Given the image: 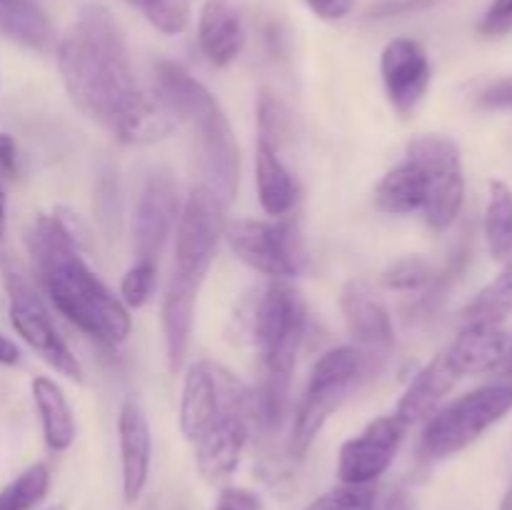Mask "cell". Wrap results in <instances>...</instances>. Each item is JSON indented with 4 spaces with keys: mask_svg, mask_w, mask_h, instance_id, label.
Segmentation results:
<instances>
[{
    "mask_svg": "<svg viewBox=\"0 0 512 510\" xmlns=\"http://www.w3.org/2000/svg\"><path fill=\"white\" fill-rule=\"evenodd\" d=\"M58 68L70 100L120 143L148 145L173 130V113L138 80L123 30L103 5L80 8L58 43Z\"/></svg>",
    "mask_w": 512,
    "mask_h": 510,
    "instance_id": "cell-1",
    "label": "cell"
},
{
    "mask_svg": "<svg viewBox=\"0 0 512 510\" xmlns=\"http://www.w3.org/2000/svg\"><path fill=\"white\" fill-rule=\"evenodd\" d=\"M308 308L300 290L285 278H270L230 315L228 335L250 343L260 360L258 388L250 390V420L273 433L290 403V380L303 343Z\"/></svg>",
    "mask_w": 512,
    "mask_h": 510,
    "instance_id": "cell-2",
    "label": "cell"
},
{
    "mask_svg": "<svg viewBox=\"0 0 512 510\" xmlns=\"http://www.w3.org/2000/svg\"><path fill=\"white\" fill-rule=\"evenodd\" d=\"M25 245L45 295L70 323L105 345L128 338L133 328L128 308L90 270L55 215H38L25 230Z\"/></svg>",
    "mask_w": 512,
    "mask_h": 510,
    "instance_id": "cell-3",
    "label": "cell"
},
{
    "mask_svg": "<svg viewBox=\"0 0 512 510\" xmlns=\"http://www.w3.org/2000/svg\"><path fill=\"white\" fill-rule=\"evenodd\" d=\"M155 83L173 118L183 120L198 143L205 185L230 205L238 193L240 150L228 115L215 95L178 63L160 60L155 68Z\"/></svg>",
    "mask_w": 512,
    "mask_h": 510,
    "instance_id": "cell-4",
    "label": "cell"
},
{
    "mask_svg": "<svg viewBox=\"0 0 512 510\" xmlns=\"http://www.w3.org/2000/svg\"><path fill=\"white\" fill-rule=\"evenodd\" d=\"M385 355L388 353H375L360 345H343V348L328 350L315 363L303 400L295 410L293 435H290L293 458H305L330 415L355 388H360L365 380L373 378L383 368Z\"/></svg>",
    "mask_w": 512,
    "mask_h": 510,
    "instance_id": "cell-5",
    "label": "cell"
},
{
    "mask_svg": "<svg viewBox=\"0 0 512 510\" xmlns=\"http://www.w3.org/2000/svg\"><path fill=\"white\" fill-rule=\"evenodd\" d=\"M512 410V390L490 383L460 395L458 400L438 408L428 420L420 438V455L425 460H445L460 453Z\"/></svg>",
    "mask_w": 512,
    "mask_h": 510,
    "instance_id": "cell-6",
    "label": "cell"
},
{
    "mask_svg": "<svg viewBox=\"0 0 512 510\" xmlns=\"http://www.w3.org/2000/svg\"><path fill=\"white\" fill-rule=\"evenodd\" d=\"M225 213L228 203L213 188L205 183L193 188L175 225V263L170 280L193 288L203 285L218 253L220 238H225Z\"/></svg>",
    "mask_w": 512,
    "mask_h": 510,
    "instance_id": "cell-7",
    "label": "cell"
},
{
    "mask_svg": "<svg viewBox=\"0 0 512 510\" xmlns=\"http://www.w3.org/2000/svg\"><path fill=\"white\" fill-rule=\"evenodd\" d=\"M230 250L268 278H295L308 268V250L293 220H235L225 225Z\"/></svg>",
    "mask_w": 512,
    "mask_h": 510,
    "instance_id": "cell-8",
    "label": "cell"
},
{
    "mask_svg": "<svg viewBox=\"0 0 512 510\" xmlns=\"http://www.w3.org/2000/svg\"><path fill=\"white\" fill-rule=\"evenodd\" d=\"M408 158L423 165L428 173L425 223L435 233H445L458 220L465 200V175L458 145L445 135H415L408 143Z\"/></svg>",
    "mask_w": 512,
    "mask_h": 510,
    "instance_id": "cell-9",
    "label": "cell"
},
{
    "mask_svg": "<svg viewBox=\"0 0 512 510\" xmlns=\"http://www.w3.org/2000/svg\"><path fill=\"white\" fill-rule=\"evenodd\" d=\"M228 410L250 413V388L223 365L210 360L195 363L185 375L180 398V428L185 438L190 443L198 440Z\"/></svg>",
    "mask_w": 512,
    "mask_h": 510,
    "instance_id": "cell-10",
    "label": "cell"
},
{
    "mask_svg": "<svg viewBox=\"0 0 512 510\" xmlns=\"http://www.w3.org/2000/svg\"><path fill=\"white\" fill-rule=\"evenodd\" d=\"M5 290H8V313L10 323H13L15 333L50 365L58 370L60 375L70 380L83 383V368H80L78 358L70 353L65 340L60 338L58 328H55L53 318H50L48 308H45L43 298L38 290L18 273L5 275Z\"/></svg>",
    "mask_w": 512,
    "mask_h": 510,
    "instance_id": "cell-11",
    "label": "cell"
},
{
    "mask_svg": "<svg viewBox=\"0 0 512 510\" xmlns=\"http://www.w3.org/2000/svg\"><path fill=\"white\" fill-rule=\"evenodd\" d=\"M408 425L398 415H383L365 425V430L355 438L345 440L338 455V478L340 483L370 485L390 468L398 455Z\"/></svg>",
    "mask_w": 512,
    "mask_h": 510,
    "instance_id": "cell-12",
    "label": "cell"
},
{
    "mask_svg": "<svg viewBox=\"0 0 512 510\" xmlns=\"http://www.w3.org/2000/svg\"><path fill=\"white\" fill-rule=\"evenodd\" d=\"M178 185L168 173H153L140 190L133 220V243L138 260L158 263L165 243L178 225Z\"/></svg>",
    "mask_w": 512,
    "mask_h": 510,
    "instance_id": "cell-13",
    "label": "cell"
},
{
    "mask_svg": "<svg viewBox=\"0 0 512 510\" xmlns=\"http://www.w3.org/2000/svg\"><path fill=\"white\" fill-rule=\"evenodd\" d=\"M380 73L390 105L403 118L423 103L433 80L428 53L418 40L410 38H395L385 45L380 55Z\"/></svg>",
    "mask_w": 512,
    "mask_h": 510,
    "instance_id": "cell-14",
    "label": "cell"
},
{
    "mask_svg": "<svg viewBox=\"0 0 512 510\" xmlns=\"http://www.w3.org/2000/svg\"><path fill=\"white\" fill-rule=\"evenodd\" d=\"M250 413L248 410H228L220 415L195 443V460L198 470L210 483L230 478L235 473L250 438Z\"/></svg>",
    "mask_w": 512,
    "mask_h": 510,
    "instance_id": "cell-15",
    "label": "cell"
},
{
    "mask_svg": "<svg viewBox=\"0 0 512 510\" xmlns=\"http://www.w3.org/2000/svg\"><path fill=\"white\" fill-rule=\"evenodd\" d=\"M340 310L345 325L360 348L388 353L395 343L393 318L388 305L365 280H348L340 293Z\"/></svg>",
    "mask_w": 512,
    "mask_h": 510,
    "instance_id": "cell-16",
    "label": "cell"
},
{
    "mask_svg": "<svg viewBox=\"0 0 512 510\" xmlns=\"http://www.w3.org/2000/svg\"><path fill=\"white\" fill-rule=\"evenodd\" d=\"M118 440L125 503H135L148 485L150 460H153V435H150L148 415L135 395H128L120 405Z\"/></svg>",
    "mask_w": 512,
    "mask_h": 510,
    "instance_id": "cell-17",
    "label": "cell"
},
{
    "mask_svg": "<svg viewBox=\"0 0 512 510\" xmlns=\"http://www.w3.org/2000/svg\"><path fill=\"white\" fill-rule=\"evenodd\" d=\"M512 335L498 320H465L445 358L458 375L493 373L510 355Z\"/></svg>",
    "mask_w": 512,
    "mask_h": 510,
    "instance_id": "cell-18",
    "label": "cell"
},
{
    "mask_svg": "<svg viewBox=\"0 0 512 510\" xmlns=\"http://www.w3.org/2000/svg\"><path fill=\"white\" fill-rule=\"evenodd\" d=\"M200 50L215 68H225L245 45V25L233 0H205L198 23Z\"/></svg>",
    "mask_w": 512,
    "mask_h": 510,
    "instance_id": "cell-19",
    "label": "cell"
},
{
    "mask_svg": "<svg viewBox=\"0 0 512 510\" xmlns=\"http://www.w3.org/2000/svg\"><path fill=\"white\" fill-rule=\"evenodd\" d=\"M460 375L455 373L453 365L448 363L445 353L435 355L413 380H410L408 390L400 398L395 415L403 420L408 428L418 423H428L433 418L435 410L440 408V403L445 400V395L455 388Z\"/></svg>",
    "mask_w": 512,
    "mask_h": 510,
    "instance_id": "cell-20",
    "label": "cell"
},
{
    "mask_svg": "<svg viewBox=\"0 0 512 510\" xmlns=\"http://www.w3.org/2000/svg\"><path fill=\"white\" fill-rule=\"evenodd\" d=\"M198 288L173 283L168 280V288L163 295V340H165V358H168L170 373H180L185 365L190 348V335H193L195 305H198Z\"/></svg>",
    "mask_w": 512,
    "mask_h": 510,
    "instance_id": "cell-21",
    "label": "cell"
},
{
    "mask_svg": "<svg viewBox=\"0 0 512 510\" xmlns=\"http://www.w3.org/2000/svg\"><path fill=\"white\" fill-rule=\"evenodd\" d=\"M428 188V173H425L423 165L405 158L403 163L390 168L375 185V205L390 215L423 213Z\"/></svg>",
    "mask_w": 512,
    "mask_h": 510,
    "instance_id": "cell-22",
    "label": "cell"
},
{
    "mask_svg": "<svg viewBox=\"0 0 512 510\" xmlns=\"http://www.w3.org/2000/svg\"><path fill=\"white\" fill-rule=\"evenodd\" d=\"M255 180H258V198L265 213L283 218L295 208L298 183L293 180V173L278 158V150L260 140L255 150Z\"/></svg>",
    "mask_w": 512,
    "mask_h": 510,
    "instance_id": "cell-23",
    "label": "cell"
},
{
    "mask_svg": "<svg viewBox=\"0 0 512 510\" xmlns=\"http://www.w3.org/2000/svg\"><path fill=\"white\" fill-rule=\"evenodd\" d=\"M33 390L35 408L40 413V423H43L45 443L50 450H68L75 443L78 435V425H75V415L70 410L68 398L63 395L60 385L55 380L38 375L30 383Z\"/></svg>",
    "mask_w": 512,
    "mask_h": 510,
    "instance_id": "cell-24",
    "label": "cell"
},
{
    "mask_svg": "<svg viewBox=\"0 0 512 510\" xmlns=\"http://www.w3.org/2000/svg\"><path fill=\"white\" fill-rule=\"evenodd\" d=\"M0 33L33 50L53 45V25L33 0H0Z\"/></svg>",
    "mask_w": 512,
    "mask_h": 510,
    "instance_id": "cell-25",
    "label": "cell"
},
{
    "mask_svg": "<svg viewBox=\"0 0 512 510\" xmlns=\"http://www.w3.org/2000/svg\"><path fill=\"white\" fill-rule=\"evenodd\" d=\"M485 240L495 260L512 258V188L503 180L490 183V200L485 208Z\"/></svg>",
    "mask_w": 512,
    "mask_h": 510,
    "instance_id": "cell-26",
    "label": "cell"
},
{
    "mask_svg": "<svg viewBox=\"0 0 512 510\" xmlns=\"http://www.w3.org/2000/svg\"><path fill=\"white\" fill-rule=\"evenodd\" d=\"M48 465L35 463L0 490V510H33L48 495Z\"/></svg>",
    "mask_w": 512,
    "mask_h": 510,
    "instance_id": "cell-27",
    "label": "cell"
},
{
    "mask_svg": "<svg viewBox=\"0 0 512 510\" xmlns=\"http://www.w3.org/2000/svg\"><path fill=\"white\" fill-rule=\"evenodd\" d=\"M463 315L465 320H498V323L512 315V258L503 273L475 295Z\"/></svg>",
    "mask_w": 512,
    "mask_h": 510,
    "instance_id": "cell-28",
    "label": "cell"
},
{
    "mask_svg": "<svg viewBox=\"0 0 512 510\" xmlns=\"http://www.w3.org/2000/svg\"><path fill=\"white\" fill-rule=\"evenodd\" d=\"M143 15L155 30L165 35H178L188 28L190 0H128Z\"/></svg>",
    "mask_w": 512,
    "mask_h": 510,
    "instance_id": "cell-29",
    "label": "cell"
},
{
    "mask_svg": "<svg viewBox=\"0 0 512 510\" xmlns=\"http://www.w3.org/2000/svg\"><path fill=\"white\" fill-rule=\"evenodd\" d=\"M375 500H378V490H375L373 483H340L338 488L315 498L305 510H375Z\"/></svg>",
    "mask_w": 512,
    "mask_h": 510,
    "instance_id": "cell-30",
    "label": "cell"
},
{
    "mask_svg": "<svg viewBox=\"0 0 512 510\" xmlns=\"http://www.w3.org/2000/svg\"><path fill=\"white\" fill-rule=\"evenodd\" d=\"M435 278H438V275H435L433 265H430L425 258H418V255H410V258L398 260V263H393L383 273L385 288L408 290V293L428 288V285L435 283Z\"/></svg>",
    "mask_w": 512,
    "mask_h": 510,
    "instance_id": "cell-31",
    "label": "cell"
},
{
    "mask_svg": "<svg viewBox=\"0 0 512 510\" xmlns=\"http://www.w3.org/2000/svg\"><path fill=\"white\" fill-rule=\"evenodd\" d=\"M290 133V113L275 95L263 93L258 100V140L278 150Z\"/></svg>",
    "mask_w": 512,
    "mask_h": 510,
    "instance_id": "cell-32",
    "label": "cell"
},
{
    "mask_svg": "<svg viewBox=\"0 0 512 510\" xmlns=\"http://www.w3.org/2000/svg\"><path fill=\"white\" fill-rule=\"evenodd\" d=\"M155 275H158V263L153 260H135L123 275L120 283V295H123L125 308H143L148 303L150 293L155 288Z\"/></svg>",
    "mask_w": 512,
    "mask_h": 510,
    "instance_id": "cell-33",
    "label": "cell"
},
{
    "mask_svg": "<svg viewBox=\"0 0 512 510\" xmlns=\"http://www.w3.org/2000/svg\"><path fill=\"white\" fill-rule=\"evenodd\" d=\"M478 30L485 38H500V35L512 33V0H493L480 18Z\"/></svg>",
    "mask_w": 512,
    "mask_h": 510,
    "instance_id": "cell-34",
    "label": "cell"
},
{
    "mask_svg": "<svg viewBox=\"0 0 512 510\" xmlns=\"http://www.w3.org/2000/svg\"><path fill=\"white\" fill-rule=\"evenodd\" d=\"M215 510H263V503L258 495L245 488H225Z\"/></svg>",
    "mask_w": 512,
    "mask_h": 510,
    "instance_id": "cell-35",
    "label": "cell"
},
{
    "mask_svg": "<svg viewBox=\"0 0 512 510\" xmlns=\"http://www.w3.org/2000/svg\"><path fill=\"white\" fill-rule=\"evenodd\" d=\"M480 108L488 110H512V78L498 80L490 88H485L478 98Z\"/></svg>",
    "mask_w": 512,
    "mask_h": 510,
    "instance_id": "cell-36",
    "label": "cell"
},
{
    "mask_svg": "<svg viewBox=\"0 0 512 510\" xmlns=\"http://www.w3.org/2000/svg\"><path fill=\"white\" fill-rule=\"evenodd\" d=\"M308 8L323 20H343L353 13L358 0H305Z\"/></svg>",
    "mask_w": 512,
    "mask_h": 510,
    "instance_id": "cell-37",
    "label": "cell"
},
{
    "mask_svg": "<svg viewBox=\"0 0 512 510\" xmlns=\"http://www.w3.org/2000/svg\"><path fill=\"white\" fill-rule=\"evenodd\" d=\"M375 510H415V500L408 490H390L383 500H375Z\"/></svg>",
    "mask_w": 512,
    "mask_h": 510,
    "instance_id": "cell-38",
    "label": "cell"
},
{
    "mask_svg": "<svg viewBox=\"0 0 512 510\" xmlns=\"http://www.w3.org/2000/svg\"><path fill=\"white\" fill-rule=\"evenodd\" d=\"M0 170L8 175L18 173V148L10 135L0 133Z\"/></svg>",
    "mask_w": 512,
    "mask_h": 510,
    "instance_id": "cell-39",
    "label": "cell"
},
{
    "mask_svg": "<svg viewBox=\"0 0 512 510\" xmlns=\"http://www.w3.org/2000/svg\"><path fill=\"white\" fill-rule=\"evenodd\" d=\"M20 360L18 345L0 333V365H15Z\"/></svg>",
    "mask_w": 512,
    "mask_h": 510,
    "instance_id": "cell-40",
    "label": "cell"
},
{
    "mask_svg": "<svg viewBox=\"0 0 512 510\" xmlns=\"http://www.w3.org/2000/svg\"><path fill=\"white\" fill-rule=\"evenodd\" d=\"M493 380H495V383L505 385V388L512 390V350H510L508 358H505L503 363H500L498 368L493 370Z\"/></svg>",
    "mask_w": 512,
    "mask_h": 510,
    "instance_id": "cell-41",
    "label": "cell"
},
{
    "mask_svg": "<svg viewBox=\"0 0 512 510\" xmlns=\"http://www.w3.org/2000/svg\"><path fill=\"white\" fill-rule=\"evenodd\" d=\"M5 235V193H3V185H0V240Z\"/></svg>",
    "mask_w": 512,
    "mask_h": 510,
    "instance_id": "cell-42",
    "label": "cell"
},
{
    "mask_svg": "<svg viewBox=\"0 0 512 510\" xmlns=\"http://www.w3.org/2000/svg\"><path fill=\"white\" fill-rule=\"evenodd\" d=\"M500 510H512V488H510V493L503 498V503H500Z\"/></svg>",
    "mask_w": 512,
    "mask_h": 510,
    "instance_id": "cell-43",
    "label": "cell"
},
{
    "mask_svg": "<svg viewBox=\"0 0 512 510\" xmlns=\"http://www.w3.org/2000/svg\"><path fill=\"white\" fill-rule=\"evenodd\" d=\"M48 510H65V505H55V508H48Z\"/></svg>",
    "mask_w": 512,
    "mask_h": 510,
    "instance_id": "cell-44",
    "label": "cell"
}]
</instances>
